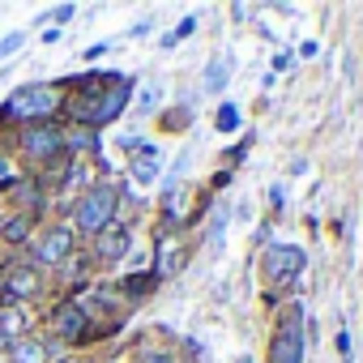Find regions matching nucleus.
<instances>
[{"label": "nucleus", "instance_id": "1", "mask_svg": "<svg viewBox=\"0 0 363 363\" xmlns=\"http://www.w3.org/2000/svg\"><path fill=\"white\" fill-rule=\"evenodd\" d=\"M60 107V90L56 86H43V82H30V86H18L5 103V116L18 120V124H43L52 120Z\"/></svg>", "mask_w": 363, "mask_h": 363}, {"label": "nucleus", "instance_id": "2", "mask_svg": "<svg viewBox=\"0 0 363 363\" xmlns=\"http://www.w3.org/2000/svg\"><path fill=\"white\" fill-rule=\"evenodd\" d=\"M90 99L77 107V124H86V128H103V124H111L124 107H128V99H133V82L128 77H116L107 90H86Z\"/></svg>", "mask_w": 363, "mask_h": 363}, {"label": "nucleus", "instance_id": "3", "mask_svg": "<svg viewBox=\"0 0 363 363\" xmlns=\"http://www.w3.org/2000/svg\"><path fill=\"white\" fill-rule=\"evenodd\" d=\"M116 206H120V189H111V184H94V189L77 201V210H73V231H90V235H99L107 223H116Z\"/></svg>", "mask_w": 363, "mask_h": 363}, {"label": "nucleus", "instance_id": "4", "mask_svg": "<svg viewBox=\"0 0 363 363\" xmlns=\"http://www.w3.org/2000/svg\"><path fill=\"white\" fill-rule=\"evenodd\" d=\"M18 145H22V158H30V162L65 158V133L56 124H26L18 133Z\"/></svg>", "mask_w": 363, "mask_h": 363}, {"label": "nucleus", "instance_id": "5", "mask_svg": "<svg viewBox=\"0 0 363 363\" xmlns=\"http://www.w3.org/2000/svg\"><path fill=\"white\" fill-rule=\"evenodd\" d=\"M269 363H303V312L291 308L269 342Z\"/></svg>", "mask_w": 363, "mask_h": 363}, {"label": "nucleus", "instance_id": "6", "mask_svg": "<svg viewBox=\"0 0 363 363\" xmlns=\"http://www.w3.org/2000/svg\"><path fill=\"white\" fill-rule=\"evenodd\" d=\"M39 291H43V274H39V265H30V261H13V265L5 269V278H0V295H5L9 308L35 299Z\"/></svg>", "mask_w": 363, "mask_h": 363}, {"label": "nucleus", "instance_id": "7", "mask_svg": "<svg viewBox=\"0 0 363 363\" xmlns=\"http://www.w3.org/2000/svg\"><path fill=\"white\" fill-rule=\"evenodd\" d=\"M303 265H308L303 248H295V244H274L269 257H265V278H269V286H286V282H295V278L303 274Z\"/></svg>", "mask_w": 363, "mask_h": 363}, {"label": "nucleus", "instance_id": "8", "mask_svg": "<svg viewBox=\"0 0 363 363\" xmlns=\"http://www.w3.org/2000/svg\"><path fill=\"white\" fill-rule=\"evenodd\" d=\"M73 244H77V231L65 227V223H56V227H48V231L35 240V261H39V265H60V261L73 257Z\"/></svg>", "mask_w": 363, "mask_h": 363}, {"label": "nucleus", "instance_id": "9", "mask_svg": "<svg viewBox=\"0 0 363 363\" xmlns=\"http://www.w3.org/2000/svg\"><path fill=\"white\" fill-rule=\"evenodd\" d=\"M52 329H56L65 342H77V337H86V329H90V312H86L77 299H65V303L52 312Z\"/></svg>", "mask_w": 363, "mask_h": 363}, {"label": "nucleus", "instance_id": "10", "mask_svg": "<svg viewBox=\"0 0 363 363\" xmlns=\"http://www.w3.org/2000/svg\"><path fill=\"white\" fill-rule=\"evenodd\" d=\"M128 244H133L128 227H124V223H107V227L94 235V257H99L103 265H116V261L128 252Z\"/></svg>", "mask_w": 363, "mask_h": 363}, {"label": "nucleus", "instance_id": "11", "mask_svg": "<svg viewBox=\"0 0 363 363\" xmlns=\"http://www.w3.org/2000/svg\"><path fill=\"white\" fill-rule=\"evenodd\" d=\"M9 359L13 363H52V346L39 337H18V342H9Z\"/></svg>", "mask_w": 363, "mask_h": 363}, {"label": "nucleus", "instance_id": "12", "mask_svg": "<svg viewBox=\"0 0 363 363\" xmlns=\"http://www.w3.org/2000/svg\"><path fill=\"white\" fill-rule=\"evenodd\" d=\"M26 312L22 308H5V312H0V337H5V342H18V337H26Z\"/></svg>", "mask_w": 363, "mask_h": 363}, {"label": "nucleus", "instance_id": "13", "mask_svg": "<svg viewBox=\"0 0 363 363\" xmlns=\"http://www.w3.org/2000/svg\"><path fill=\"white\" fill-rule=\"evenodd\" d=\"M141 150V158L133 162V179L137 184H154V175H158V150L154 145H137Z\"/></svg>", "mask_w": 363, "mask_h": 363}, {"label": "nucleus", "instance_id": "14", "mask_svg": "<svg viewBox=\"0 0 363 363\" xmlns=\"http://www.w3.org/2000/svg\"><path fill=\"white\" fill-rule=\"evenodd\" d=\"M227 77H231V60H227V56H214V60H210V69H206V90H210V94H218V90L227 86Z\"/></svg>", "mask_w": 363, "mask_h": 363}, {"label": "nucleus", "instance_id": "15", "mask_svg": "<svg viewBox=\"0 0 363 363\" xmlns=\"http://www.w3.org/2000/svg\"><path fill=\"white\" fill-rule=\"evenodd\" d=\"M26 235H30V218H26V214H13V218H5V223H0V240L22 244Z\"/></svg>", "mask_w": 363, "mask_h": 363}, {"label": "nucleus", "instance_id": "16", "mask_svg": "<svg viewBox=\"0 0 363 363\" xmlns=\"http://www.w3.org/2000/svg\"><path fill=\"white\" fill-rule=\"evenodd\" d=\"M154 282H158V274H137V278H124V291H128L133 299H141Z\"/></svg>", "mask_w": 363, "mask_h": 363}, {"label": "nucleus", "instance_id": "17", "mask_svg": "<svg viewBox=\"0 0 363 363\" xmlns=\"http://www.w3.org/2000/svg\"><path fill=\"white\" fill-rule=\"evenodd\" d=\"M218 128H223V133H235V128H240V107H235V103H223V107H218Z\"/></svg>", "mask_w": 363, "mask_h": 363}, {"label": "nucleus", "instance_id": "18", "mask_svg": "<svg viewBox=\"0 0 363 363\" xmlns=\"http://www.w3.org/2000/svg\"><path fill=\"white\" fill-rule=\"evenodd\" d=\"M193 30H197V18H184V22H179V26H175V30H171V35L162 39V48H175L179 39H189Z\"/></svg>", "mask_w": 363, "mask_h": 363}, {"label": "nucleus", "instance_id": "19", "mask_svg": "<svg viewBox=\"0 0 363 363\" xmlns=\"http://www.w3.org/2000/svg\"><path fill=\"white\" fill-rule=\"evenodd\" d=\"M22 43H26V35H22V30H13V35H5V39H0V60H9L13 52H22Z\"/></svg>", "mask_w": 363, "mask_h": 363}, {"label": "nucleus", "instance_id": "20", "mask_svg": "<svg viewBox=\"0 0 363 363\" xmlns=\"http://www.w3.org/2000/svg\"><path fill=\"white\" fill-rule=\"evenodd\" d=\"M137 359H141V363H175L167 350H154V346H141V354H137Z\"/></svg>", "mask_w": 363, "mask_h": 363}, {"label": "nucleus", "instance_id": "21", "mask_svg": "<svg viewBox=\"0 0 363 363\" xmlns=\"http://www.w3.org/2000/svg\"><path fill=\"white\" fill-rule=\"evenodd\" d=\"M73 13H77V5H56V9H52V13L43 18V22H69Z\"/></svg>", "mask_w": 363, "mask_h": 363}, {"label": "nucleus", "instance_id": "22", "mask_svg": "<svg viewBox=\"0 0 363 363\" xmlns=\"http://www.w3.org/2000/svg\"><path fill=\"white\" fill-rule=\"evenodd\" d=\"M137 107H141V111H154V107H158V86H145V94H141Z\"/></svg>", "mask_w": 363, "mask_h": 363}, {"label": "nucleus", "instance_id": "23", "mask_svg": "<svg viewBox=\"0 0 363 363\" xmlns=\"http://www.w3.org/2000/svg\"><path fill=\"white\" fill-rule=\"evenodd\" d=\"M99 56H107V43H94V48L82 52V60H99Z\"/></svg>", "mask_w": 363, "mask_h": 363}, {"label": "nucleus", "instance_id": "24", "mask_svg": "<svg viewBox=\"0 0 363 363\" xmlns=\"http://www.w3.org/2000/svg\"><path fill=\"white\" fill-rule=\"evenodd\" d=\"M5 171H9V162H5V158H0V175H5Z\"/></svg>", "mask_w": 363, "mask_h": 363}, {"label": "nucleus", "instance_id": "25", "mask_svg": "<svg viewBox=\"0 0 363 363\" xmlns=\"http://www.w3.org/2000/svg\"><path fill=\"white\" fill-rule=\"evenodd\" d=\"M5 346H9V342H5V337H0V350H5Z\"/></svg>", "mask_w": 363, "mask_h": 363}, {"label": "nucleus", "instance_id": "26", "mask_svg": "<svg viewBox=\"0 0 363 363\" xmlns=\"http://www.w3.org/2000/svg\"><path fill=\"white\" fill-rule=\"evenodd\" d=\"M240 363H252V359H240Z\"/></svg>", "mask_w": 363, "mask_h": 363}]
</instances>
